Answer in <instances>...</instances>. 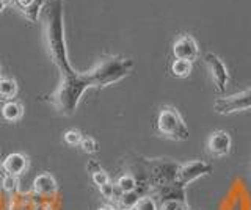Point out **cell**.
Wrapping results in <instances>:
<instances>
[{"label": "cell", "mask_w": 251, "mask_h": 210, "mask_svg": "<svg viewBox=\"0 0 251 210\" xmlns=\"http://www.w3.org/2000/svg\"><path fill=\"white\" fill-rule=\"evenodd\" d=\"M91 179H93L94 185H98V187H102V185H105V184L110 182L108 174L105 173L104 169H99V171H96V173H93L91 174Z\"/></svg>", "instance_id": "603a6c76"}, {"label": "cell", "mask_w": 251, "mask_h": 210, "mask_svg": "<svg viewBox=\"0 0 251 210\" xmlns=\"http://www.w3.org/2000/svg\"><path fill=\"white\" fill-rule=\"evenodd\" d=\"M204 63L207 66V71L217 90L223 93L226 90L227 82H229V72H227L225 63L220 60V57H217L215 53H212V52H207L206 55H204Z\"/></svg>", "instance_id": "52a82bcc"}, {"label": "cell", "mask_w": 251, "mask_h": 210, "mask_svg": "<svg viewBox=\"0 0 251 210\" xmlns=\"http://www.w3.org/2000/svg\"><path fill=\"white\" fill-rule=\"evenodd\" d=\"M176 210H190L188 209V206H187V202H182V204H180Z\"/></svg>", "instance_id": "484cf974"}, {"label": "cell", "mask_w": 251, "mask_h": 210, "mask_svg": "<svg viewBox=\"0 0 251 210\" xmlns=\"http://www.w3.org/2000/svg\"><path fill=\"white\" fill-rule=\"evenodd\" d=\"M192 72V61L187 60H175L171 63V74L179 79H185Z\"/></svg>", "instance_id": "2e32d148"}, {"label": "cell", "mask_w": 251, "mask_h": 210, "mask_svg": "<svg viewBox=\"0 0 251 210\" xmlns=\"http://www.w3.org/2000/svg\"><path fill=\"white\" fill-rule=\"evenodd\" d=\"M98 210H115L112 206H102V207H99Z\"/></svg>", "instance_id": "4316f807"}, {"label": "cell", "mask_w": 251, "mask_h": 210, "mask_svg": "<svg viewBox=\"0 0 251 210\" xmlns=\"http://www.w3.org/2000/svg\"><path fill=\"white\" fill-rule=\"evenodd\" d=\"M157 129L162 135L168 137L176 141H184L188 138V127L184 122L182 116L179 115V112L175 107H163L159 118H157Z\"/></svg>", "instance_id": "277c9868"}, {"label": "cell", "mask_w": 251, "mask_h": 210, "mask_svg": "<svg viewBox=\"0 0 251 210\" xmlns=\"http://www.w3.org/2000/svg\"><path fill=\"white\" fill-rule=\"evenodd\" d=\"M0 188L10 194L16 193L19 190V177L11 174H3L2 179H0Z\"/></svg>", "instance_id": "ac0fdd59"}, {"label": "cell", "mask_w": 251, "mask_h": 210, "mask_svg": "<svg viewBox=\"0 0 251 210\" xmlns=\"http://www.w3.org/2000/svg\"><path fill=\"white\" fill-rule=\"evenodd\" d=\"M209 173H212V165H209V163L202 160H193V162L184 163V165H179L176 182L185 188V185L192 184L193 181H196V179H200L202 176H207Z\"/></svg>", "instance_id": "8992f818"}, {"label": "cell", "mask_w": 251, "mask_h": 210, "mask_svg": "<svg viewBox=\"0 0 251 210\" xmlns=\"http://www.w3.org/2000/svg\"><path fill=\"white\" fill-rule=\"evenodd\" d=\"M133 69V61L130 58L110 55L100 58L99 63L91 69V72L96 79L98 88L108 87V85L116 83L127 77Z\"/></svg>", "instance_id": "3957f363"}, {"label": "cell", "mask_w": 251, "mask_h": 210, "mask_svg": "<svg viewBox=\"0 0 251 210\" xmlns=\"http://www.w3.org/2000/svg\"><path fill=\"white\" fill-rule=\"evenodd\" d=\"M135 210H159V207H157V202L151 196H143L138 201Z\"/></svg>", "instance_id": "7402d4cb"}, {"label": "cell", "mask_w": 251, "mask_h": 210, "mask_svg": "<svg viewBox=\"0 0 251 210\" xmlns=\"http://www.w3.org/2000/svg\"><path fill=\"white\" fill-rule=\"evenodd\" d=\"M86 169H88L90 173L93 174V173H96V171H99V169H102V168H100L99 163H96L94 160H90V162H88V165H86Z\"/></svg>", "instance_id": "d4e9b609"}, {"label": "cell", "mask_w": 251, "mask_h": 210, "mask_svg": "<svg viewBox=\"0 0 251 210\" xmlns=\"http://www.w3.org/2000/svg\"><path fill=\"white\" fill-rule=\"evenodd\" d=\"M57 181L50 173H41L33 181V191L39 198H53L57 193Z\"/></svg>", "instance_id": "8fae6325"}, {"label": "cell", "mask_w": 251, "mask_h": 210, "mask_svg": "<svg viewBox=\"0 0 251 210\" xmlns=\"http://www.w3.org/2000/svg\"><path fill=\"white\" fill-rule=\"evenodd\" d=\"M0 79H2V69H0Z\"/></svg>", "instance_id": "f1b7e54d"}, {"label": "cell", "mask_w": 251, "mask_h": 210, "mask_svg": "<svg viewBox=\"0 0 251 210\" xmlns=\"http://www.w3.org/2000/svg\"><path fill=\"white\" fill-rule=\"evenodd\" d=\"M33 210H52V206L49 204V202H46V201H43V199H39V201L36 202V204H35Z\"/></svg>", "instance_id": "cb8c5ba5"}, {"label": "cell", "mask_w": 251, "mask_h": 210, "mask_svg": "<svg viewBox=\"0 0 251 210\" xmlns=\"http://www.w3.org/2000/svg\"><path fill=\"white\" fill-rule=\"evenodd\" d=\"M116 187L121 190V193H126V191L135 190L137 187H138V182H137V179L133 177V176H130V174H124V176H121V177L116 181Z\"/></svg>", "instance_id": "d6986e66"}, {"label": "cell", "mask_w": 251, "mask_h": 210, "mask_svg": "<svg viewBox=\"0 0 251 210\" xmlns=\"http://www.w3.org/2000/svg\"><path fill=\"white\" fill-rule=\"evenodd\" d=\"M63 138H65V143L69 146H80L83 135L77 129H69L65 132V137Z\"/></svg>", "instance_id": "ffe728a7"}, {"label": "cell", "mask_w": 251, "mask_h": 210, "mask_svg": "<svg viewBox=\"0 0 251 210\" xmlns=\"http://www.w3.org/2000/svg\"><path fill=\"white\" fill-rule=\"evenodd\" d=\"M28 168V159L27 155H24L21 152H13L10 155H6L5 160L2 162V169L5 171V174H11L16 177H21Z\"/></svg>", "instance_id": "30bf717a"}, {"label": "cell", "mask_w": 251, "mask_h": 210, "mask_svg": "<svg viewBox=\"0 0 251 210\" xmlns=\"http://www.w3.org/2000/svg\"><path fill=\"white\" fill-rule=\"evenodd\" d=\"M80 147L86 154H96L99 151V143L93 137H83Z\"/></svg>", "instance_id": "44dd1931"}, {"label": "cell", "mask_w": 251, "mask_h": 210, "mask_svg": "<svg viewBox=\"0 0 251 210\" xmlns=\"http://www.w3.org/2000/svg\"><path fill=\"white\" fill-rule=\"evenodd\" d=\"M143 196H146V194L141 193V190H138V187H137V188L132 191L121 193V196L116 201V207L123 210H135L138 201Z\"/></svg>", "instance_id": "7c38bea8"}, {"label": "cell", "mask_w": 251, "mask_h": 210, "mask_svg": "<svg viewBox=\"0 0 251 210\" xmlns=\"http://www.w3.org/2000/svg\"><path fill=\"white\" fill-rule=\"evenodd\" d=\"M18 94V83L13 79H0V99L13 100Z\"/></svg>", "instance_id": "9a60e30c"}, {"label": "cell", "mask_w": 251, "mask_h": 210, "mask_svg": "<svg viewBox=\"0 0 251 210\" xmlns=\"http://www.w3.org/2000/svg\"><path fill=\"white\" fill-rule=\"evenodd\" d=\"M5 10V2H3V0H0V13H2Z\"/></svg>", "instance_id": "83f0119b"}, {"label": "cell", "mask_w": 251, "mask_h": 210, "mask_svg": "<svg viewBox=\"0 0 251 210\" xmlns=\"http://www.w3.org/2000/svg\"><path fill=\"white\" fill-rule=\"evenodd\" d=\"M88 88H98L93 72L75 71L71 75L61 77L60 85L50 96V102L58 113L69 116L77 110V105L80 102L83 93Z\"/></svg>", "instance_id": "7a4b0ae2"}, {"label": "cell", "mask_w": 251, "mask_h": 210, "mask_svg": "<svg viewBox=\"0 0 251 210\" xmlns=\"http://www.w3.org/2000/svg\"><path fill=\"white\" fill-rule=\"evenodd\" d=\"M116 210H123V209H116Z\"/></svg>", "instance_id": "f546056e"}, {"label": "cell", "mask_w": 251, "mask_h": 210, "mask_svg": "<svg viewBox=\"0 0 251 210\" xmlns=\"http://www.w3.org/2000/svg\"><path fill=\"white\" fill-rule=\"evenodd\" d=\"M173 55L176 60L193 61L198 57V44L190 35H180L173 44Z\"/></svg>", "instance_id": "ba28073f"}, {"label": "cell", "mask_w": 251, "mask_h": 210, "mask_svg": "<svg viewBox=\"0 0 251 210\" xmlns=\"http://www.w3.org/2000/svg\"><path fill=\"white\" fill-rule=\"evenodd\" d=\"M215 112L220 115H231L251 108V88L247 91L237 93V94L227 96V97H220L214 102Z\"/></svg>", "instance_id": "5b68a950"}, {"label": "cell", "mask_w": 251, "mask_h": 210, "mask_svg": "<svg viewBox=\"0 0 251 210\" xmlns=\"http://www.w3.org/2000/svg\"><path fill=\"white\" fill-rule=\"evenodd\" d=\"M41 199L35 194V198H31L30 194H14L13 199L10 201L8 210H33L35 204Z\"/></svg>", "instance_id": "4fadbf2b"}, {"label": "cell", "mask_w": 251, "mask_h": 210, "mask_svg": "<svg viewBox=\"0 0 251 210\" xmlns=\"http://www.w3.org/2000/svg\"><path fill=\"white\" fill-rule=\"evenodd\" d=\"M232 146V140L229 134L225 130H215L207 140V151L214 157H225L229 154Z\"/></svg>", "instance_id": "9c48e42d"}, {"label": "cell", "mask_w": 251, "mask_h": 210, "mask_svg": "<svg viewBox=\"0 0 251 210\" xmlns=\"http://www.w3.org/2000/svg\"><path fill=\"white\" fill-rule=\"evenodd\" d=\"M22 115H24V107L21 102H18V100H14V99L6 100L2 107V116H3V119L8 122L19 121L22 118Z\"/></svg>", "instance_id": "5bb4252c"}, {"label": "cell", "mask_w": 251, "mask_h": 210, "mask_svg": "<svg viewBox=\"0 0 251 210\" xmlns=\"http://www.w3.org/2000/svg\"><path fill=\"white\" fill-rule=\"evenodd\" d=\"M44 5V0H33L31 3H28L25 8H22V14L25 16L28 21L31 22H38L39 19V13H41V8Z\"/></svg>", "instance_id": "e0dca14e"}, {"label": "cell", "mask_w": 251, "mask_h": 210, "mask_svg": "<svg viewBox=\"0 0 251 210\" xmlns=\"http://www.w3.org/2000/svg\"><path fill=\"white\" fill-rule=\"evenodd\" d=\"M44 32L46 44L52 63L61 72V77L74 74L71 66L65 38V18H63V0H49L44 8Z\"/></svg>", "instance_id": "6da1fadb"}]
</instances>
